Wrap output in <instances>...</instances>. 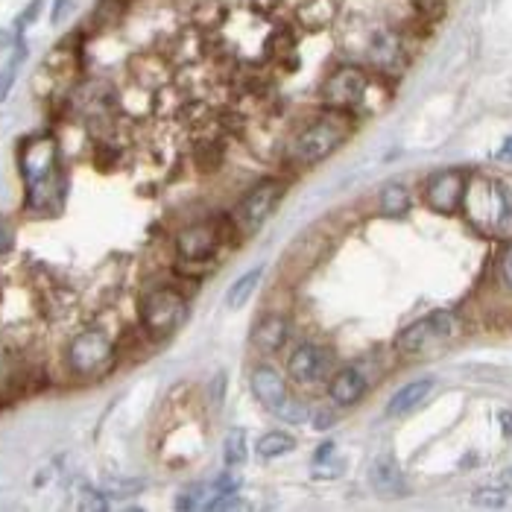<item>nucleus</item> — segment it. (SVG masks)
<instances>
[{
	"instance_id": "18",
	"label": "nucleus",
	"mask_w": 512,
	"mask_h": 512,
	"mask_svg": "<svg viewBox=\"0 0 512 512\" xmlns=\"http://www.w3.org/2000/svg\"><path fill=\"white\" fill-rule=\"evenodd\" d=\"M372 483L378 486V489H384V492H393L401 486V474L395 469L393 463H387V460H381V463H375V469H372Z\"/></svg>"
},
{
	"instance_id": "24",
	"label": "nucleus",
	"mask_w": 512,
	"mask_h": 512,
	"mask_svg": "<svg viewBox=\"0 0 512 512\" xmlns=\"http://www.w3.org/2000/svg\"><path fill=\"white\" fill-rule=\"evenodd\" d=\"M9 44H12V36H9L6 30H0V50H6Z\"/></svg>"
},
{
	"instance_id": "23",
	"label": "nucleus",
	"mask_w": 512,
	"mask_h": 512,
	"mask_svg": "<svg viewBox=\"0 0 512 512\" xmlns=\"http://www.w3.org/2000/svg\"><path fill=\"white\" fill-rule=\"evenodd\" d=\"M68 6H71V0H56V9H53V24H56V21H62V12H65Z\"/></svg>"
},
{
	"instance_id": "16",
	"label": "nucleus",
	"mask_w": 512,
	"mask_h": 512,
	"mask_svg": "<svg viewBox=\"0 0 512 512\" xmlns=\"http://www.w3.org/2000/svg\"><path fill=\"white\" fill-rule=\"evenodd\" d=\"M258 281H261V270H252V273H246L243 278H237L235 284H232V290L226 293V305L229 308H243L246 302H249V296L255 293V287H258Z\"/></svg>"
},
{
	"instance_id": "8",
	"label": "nucleus",
	"mask_w": 512,
	"mask_h": 512,
	"mask_svg": "<svg viewBox=\"0 0 512 512\" xmlns=\"http://www.w3.org/2000/svg\"><path fill=\"white\" fill-rule=\"evenodd\" d=\"M328 363H331V355L325 349H319L316 343H305L299 346L293 355H290V363H287V372L296 384L302 387H316L325 372H328Z\"/></svg>"
},
{
	"instance_id": "3",
	"label": "nucleus",
	"mask_w": 512,
	"mask_h": 512,
	"mask_svg": "<svg viewBox=\"0 0 512 512\" xmlns=\"http://www.w3.org/2000/svg\"><path fill=\"white\" fill-rule=\"evenodd\" d=\"M185 319V299L173 287L153 290L141 305V322L153 337H167Z\"/></svg>"
},
{
	"instance_id": "2",
	"label": "nucleus",
	"mask_w": 512,
	"mask_h": 512,
	"mask_svg": "<svg viewBox=\"0 0 512 512\" xmlns=\"http://www.w3.org/2000/svg\"><path fill=\"white\" fill-rule=\"evenodd\" d=\"M454 334H457V316L451 311H436V314L413 322L410 328H404L398 334L395 346L407 355H419V352H431L434 346L451 340Z\"/></svg>"
},
{
	"instance_id": "1",
	"label": "nucleus",
	"mask_w": 512,
	"mask_h": 512,
	"mask_svg": "<svg viewBox=\"0 0 512 512\" xmlns=\"http://www.w3.org/2000/svg\"><path fill=\"white\" fill-rule=\"evenodd\" d=\"M21 173L27 182V208L41 214L59 211L65 197V179L59 170V147L53 138L41 135L24 144Z\"/></svg>"
},
{
	"instance_id": "11",
	"label": "nucleus",
	"mask_w": 512,
	"mask_h": 512,
	"mask_svg": "<svg viewBox=\"0 0 512 512\" xmlns=\"http://www.w3.org/2000/svg\"><path fill=\"white\" fill-rule=\"evenodd\" d=\"M217 249V232L211 226H191L179 235V255L185 261H208Z\"/></svg>"
},
{
	"instance_id": "21",
	"label": "nucleus",
	"mask_w": 512,
	"mask_h": 512,
	"mask_svg": "<svg viewBox=\"0 0 512 512\" xmlns=\"http://www.w3.org/2000/svg\"><path fill=\"white\" fill-rule=\"evenodd\" d=\"M39 12H41V0H33V3H30V9L18 18V36H21V33L36 21V15H39Z\"/></svg>"
},
{
	"instance_id": "9",
	"label": "nucleus",
	"mask_w": 512,
	"mask_h": 512,
	"mask_svg": "<svg viewBox=\"0 0 512 512\" xmlns=\"http://www.w3.org/2000/svg\"><path fill=\"white\" fill-rule=\"evenodd\" d=\"M366 85H369V79L360 68H340L325 82V100L337 109H349V106H357L363 100Z\"/></svg>"
},
{
	"instance_id": "14",
	"label": "nucleus",
	"mask_w": 512,
	"mask_h": 512,
	"mask_svg": "<svg viewBox=\"0 0 512 512\" xmlns=\"http://www.w3.org/2000/svg\"><path fill=\"white\" fill-rule=\"evenodd\" d=\"M431 390H434V381H413V384H404V387L390 398L387 413H390V416H407L410 410H416V407L431 395Z\"/></svg>"
},
{
	"instance_id": "22",
	"label": "nucleus",
	"mask_w": 512,
	"mask_h": 512,
	"mask_svg": "<svg viewBox=\"0 0 512 512\" xmlns=\"http://www.w3.org/2000/svg\"><path fill=\"white\" fill-rule=\"evenodd\" d=\"M501 278L512 287V243L504 249V255H501Z\"/></svg>"
},
{
	"instance_id": "12",
	"label": "nucleus",
	"mask_w": 512,
	"mask_h": 512,
	"mask_svg": "<svg viewBox=\"0 0 512 512\" xmlns=\"http://www.w3.org/2000/svg\"><path fill=\"white\" fill-rule=\"evenodd\" d=\"M284 340H287V319L281 314L264 316V319L258 322L255 334H252V343H255L264 355H276L278 349L284 346Z\"/></svg>"
},
{
	"instance_id": "25",
	"label": "nucleus",
	"mask_w": 512,
	"mask_h": 512,
	"mask_svg": "<svg viewBox=\"0 0 512 512\" xmlns=\"http://www.w3.org/2000/svg\"><path fill=\"white\" fill-rule=\"evenodd\" d=\"M504 156H512V138L507 141V150H501V158H504Z\"/></svg>"
},
{
	"instance_id": "4",
	"label": "nucleus",
	"mask_w": 512,
	"mask_h": 512,
	"mask_svg": "<svg viewBox=\"0 0 512 512\" xmlns=\"http://www.w3.org/2000/svg\"><path fill=\"white\" fill-rule=\"evenodd\" d=\"M346 135H349V123H343V118H322L293 141V150L302 161L314 164V161H322L331 150H337L346 141Z\"/></svg>"
},
{
	"instance_id": "13",
	"label": "nucleus",
	"mask_w": 512,
	"mask_h": 512,
	"mask_svg": "<svg viewBox=\"0 0 512 512\" xmlns=\"http://www.w3.org/2000/svg\"><path fill=\"white\" fill-rule=\"evenodd\" d=\"M366 393V378L357 372V369H343L337 372V378L331 381V398L340 404V407H349V404H357Z\"/></svg>"
},
{
	"instance_id": "19",
	"label": "nucleus",
	"mask_w": 512,
	"mask_h": 512,
	"mask_svg": "<svg viewBox=\"0 0 512 512\" xmlns=\"http://www.w3.org/2000/svg\"><path fill=\"white\" fill-rule=\"evenodd\" d=\"M240 463H246V434L229 431V436H226V466H240Z\"/></svg>"
},
{
	"instance_id": "15",
	"label": "nucleus",
	"mask_w": 512,
	"mask_h": 512,
	"mask_svg": "<svg viewBox=\"0 0 512 512\" xmlns=\"http://www.w3.org/2000/svg\"><path fill=\"white\" fill-rule=\"evenodd\" d=\"M293 448H296V439L290 434H284V431H270V434H264L258 439V454L267 457V460L281 457V454H287Z\"/></svg>"
},
{
	"instance_id": "10",
	"label": "nucleus",
	"mask_w": 512,
	"mask_h": 512,
	"mask_svg": "<svg viewBox=\"0 0 512 512\" xmlns=\"http://www.w3.org/2000/svg\"><path fill=\"white\" fill-rule=\"evenodd\" d=\"M428 205L436 214H454L463 199V173L460 170H439L428 179L425 188Z\"/></svg>"
},
{
	"instance_id": "17",
	"label": "nucleus",
	"mask_w": 512,
	"mask_h": 512,
	"mask_svg": "<svg viewBox=\"0 0 512 512\" xmlns=\"http://www.w3.org/2000/svg\"><path fill=\"white\" fill-rule=\"evenodd\" d=\"M407 208H410V194L401 185H387L381 194V211L390 217H401Z\"/></svg>"
},
{
	"instance_id": "6",
	"label": "nucleus",
	"mask_w": 512,
	"mask_h": 512,
	"mask_svg": "<svg viewBox=\"0 0 512 512\" xmlns=\"http://www.w3.org/2000/svg\"><path fill=\"white\" fill-rule=\"evenodd\" d=\"M249 381H252V393H255V398H258L270 413H276L281 419H290V422H299V419L305 416V413L296 407V401L287 398L284 378L278 375L273 366H255Z\"/></svg>"
},
{
	"instance_id": "20",
	"label": "nucleus",
	"mask_w": 512,
	"mask_h": 512,
	"mask_svg": "<svg viewBox=\"0 0 512 512\" xmlns=\"http://www.w3.org/2000/svg\"><path fill=\"white\" fill-rule=\"evenodd\" d=\"M24 56H27V50H24V44H18V47H15V56L9 59L6 71L0 74V100H6V94H9V88H12V82H15V74H18V65L24 62Z\"/></svg>"
},
{
	"instance_id": "5",
	"label": "nucleus",
	"mask_w": 512,
	"mask_h": 512,
	"mask_svg": "<svg viewBox=\"0 0 512 512\" xmlns=\"http://www.w3.org/2000/svg\"><path fill=\"white\" fill-rule=\"evenodd\" d=\"M112 343L103 331H82L79 337H74V343L68 346V366L88 378L103 372L112 363Z\"/></svg>"
},
{
	"instance_id": "7",
	"label": "nucleus",
	"mask_w": 512,
	"mask_h": 512,
	"mask_svg": "<svg viewBox=\"0 0 512 512\" xmlns=\"http://www.w3.org/2000/svg\"><path fill=\"white\" fill-rule=\"evenodd\" d=\"M284 194V185L276 182V179H267V182H261V185H255L246 199L240 202V208H237V220L246 226V229H258L273 211H276L278 199Z\"/></svg>"
}]
</instances>
